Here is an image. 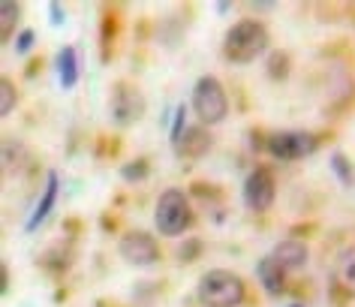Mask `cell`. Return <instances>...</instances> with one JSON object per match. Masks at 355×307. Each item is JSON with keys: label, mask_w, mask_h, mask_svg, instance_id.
<instances>
[{"label": "cell", "mask_w": 355, "mask_h": 307, "mask_svg": "<svg viewBox=\"0 0 355 307\" xmlns=\"http://www.w3.org/2000/svg\"><path fill=\"white\" fill-rule=\"evenodd\" d=\"M121 256L130 262V265H154V262L159 259V247H157V238H150L148 232H127L118 244Z\"/></svg>", "instance_id": "8"}, {"label": "cell", "mask_w": 355, "mask_h": 307, "mask_svg": "<svg viewBox=\"0 0 355 307\" xmlns=\"http://www.w3.org/2000/svg\"><path fill=\"white\" fill-rule=\"evenodd\" d=\"M58 190H60V178H58V172H49V175H46V190H42V196H40V202H37V208H33V214H31L28 226H24V232H37L40 226L49 220V214L55 211Z\"/></svg>", "instance_id": "10"}, {"label": "cell", "mask_w": 355, "mask_h": 307, "mask_svg": "<svg viewBox=\"0 0 355 307\" xmlns=\"http://www.w3.org/2000/svg\"><path fill=\"white\" fill-rule=\"evenodd\" d=\"M19 15H21L19 3H12V0H3V3H0V42L12 40V30H15V24H19Z\"/></svg>", "instance_id": "15"}, {"label": "cell", "mask_w": 355, "mask_h": 307, "mask_svg": "<svg viewBox=\"0 0 355 307\" xmlns=\"http://www.w3.org/2000/svg\"><path fill=\"white\" fill-rule=\"evenodd\" d=\"M196 295L205 307H238L244 301V280L226 268H211L199 277Z\"/></svg>", "instance_id": "2"}, {"label": "cell", "mask_w": 355, "mask_h": 307, "mask_svg": "<svg viewBox=\"0 0 355 307\" xmlns=\"http://www.w3.org/2000/svg\"><path fill=\"white\" fill-rule=\"evenodd\" d=\"M211 145H214V139H211L205 127H187L172 148L181 160H199V157H205L211 151Z\"/></svg>", "instance_id": "9"}, {"label": "cell", "mask_w": 355, "mask_h": 307, "mask_svg": "<svg viewBox=\"0 0 355 307\" xmlns=\"http://www.w3.org/2000/svg\"><path fill=\"white\" fill-rule=\"evenodd\" d=\"M6 289H10V268H6L3 262H0V292L6 295Z\"/></svg>", "instance_id": "23"}, {"label": "cell", "mask_w": 355, "mask_h": 307, "mask_svg": "<svg viewBox=\"0 0 355 307\" xmlns=\"http://www.w3.org/2000/svg\"><path fill=\"white\" fill-rule=\"evenodd\" d=\"M271 46V33L262 21L244 19L235 21L223 37V58L229 64H253L259 55H265Z\"/></svg>", "instance_id": "1"}, {"label": "cell", "mask_w": 355, "mask_h": 307, "mask_svg": "<svg viewBox=\"0 0 355 307\" xmlns=\"http://www.w3.org/2000/svg\"><path fill=\"white\" fill-rule=\"evenodd\" d=\"M292 307H298V304H292Z\"/></svg>", "instance_id": "25"}, {"label": "cell", "mask_w": 355, "mask_h": 307, "mask_svg": "<svg viewBox=\"0 0 355 307\" xmlns=\"http://www.w3.org/2000/svg\"><path fill=\"white\" fill-rule=\"evenodd\" d=\"M244 205L250 208V211H268L274 205V196H277V181H274V175L268 169H253L250 175L244 178Z\"/></svg>", "instance_id": "7"}, {"label": "cell", "mask_w": 355, "mask_h": 307, "mask_svg": "<svg viewBox=\"0 0 355 307\" xmlns=\"http://www.w3.org/2000/svg\"><path fill=\"white\" fill-rule=\"evenodd\" d=\"M256 274H259V283L265 286V292H268L271 298H280L283 292H286V268H283L280 262L271 256V253L259 259Z\"/></svg>", "instance_id": "11"}, {"label": "cell", "mask_w": 355, "mask_h": 307, "mask_svg": "<svg viewBox=\"0 0 355 307\" xmlns=\"http://www.w3.org/2000/svg\"><path fill=\"white\" fill-rule=\"evenodd\" d=\"M229 10H232V3H217V12H220V15H226Z\"/></svg>", "instance_id": "24"}, {"label": "cell", "mask_w": 355, "mask_h": 307, "mask_svg": "<svg viewBox=\"0 0 355 307\" xmlns=\"http://www.w3.org/2000/svg\"><path fill=\"white\" fill-rule=\"evenodd\" d=\"M121 175H123L127 181H141V178H148V163H145V160H132V163L123 166Z\"/></svg>", "instance_id": "20"}, {"label": "cell", "mask_w": 355, "mask_h": 307, "mask_svg": "<svg viewBox=\"0 0 355 307\" xmlns=\"http://www.w3.org/2000/svg\"><path fill=\"white\" fill-rule=\"evenodd\" d=\"M319 148L313 133H304V130H280V133L265 136V151H268L274 160L292 163V160H304Z\"/></svg>", "instance_id": "5"}, {"label": "cell", "mask_w": 355, "mask_h": 307, "mask_svg": "<svg viewBox=\"0 0 355 307\" xmlns=\"http://www.w3.org/2000/svg\"><path fill=\"white\" fill-rule=\"evenodd\" d=\"M184 130H187V106L181 103V106H178V109L172 112V130H168V142L175 145L178 139L184 136Z\"/></svg>", "instance_id": "19"}, {"label": "cell", "mask_w": 355, "mask_h": 307, "mask_svg": "<svg viewBox=\"0 0 355 307\" xmlns=\"http://www.w3.org/2000/svg\"><path fill=\"white\" fill-rule=\"evenodd\" d=\"M265 69H268V76L274 78V82H283V78L289 76V55L274 51V55L268 58V64H265Z\"/></svg>", "instance_id": "17"}, {"label": "cell", "mask_w": 355, "mask_h": 307, "mask_svg": "<svg viewBox=\"0 0 355 307\" xmlns=\"http://www.w3.org/2000/svg\"><path fill=\"white\" fill-rule=\"evenodd\" d=\"M145 106H148L145 94H141V87H136L132 82H118L112 87L109 109H112V121L118 127H132L136 121H141Z\"/></svg>", "instance_id": "6"}, {"label": "cell", "mask_w": 355, "mask_h": 307, "mask_svg": "<svg viewBox=\"0 0 355 307\" xmlns=\"http://www.w3.org/2000/svg\"><path fill=\"white\" fill-rule=\"evenodd\" d=\"M193 112H196V118L202 121V127L205 124H220V121H226L229 115V96H226V87L220 85V78L214 76H202L196 85H193Z\"/></svg>", "instance_id": "3"}, {"label": "cell", "mask_w": 355, "mask_h": 307, "mask_svg": "<svg viewBox=\"0 0 355 307\" xmlns=\"http://www.w3.org/2000/svg\"><path fill=\"white\" fill-rule=\"evenodd\" d=\"M157 229L166 235V238H175V235L187 232V226L193 223V211H190V199L184 190H166L163 196L157 199V211H154Z\"/></svg>", "instance_id": "4"}, {"label": "cell", "mask_w": 355, "mask_h": 307, "mask_svg": "<svg viewBox=\"0 0 355 307\" xmlns=\"http://www.w3.org/2000/svg\"><path fill=\"white\" fill-rule=\"evenodd\" d=\"M33 42H37V33H33L31 28L21 30L19 37H15V51H19V55H28V51L33 49Z\"/></svg>", "instance_id": "21"}, {"label": "cell", "mask_w": 355, "mask_h": 307, "mask_svg": "<svg viewBox=\"0 0 355 307\" xmlns=\"http://www.w3.org/2000/svg\"><path fill=\"white\" fill-rule=\"evenodd\" d=\"M271 256L280 262L286 271H298L307 265V244L298 241V238H283L277 247L271 250Z\"/></svg>", "instance_id": "12"}, {"label": "cell", "mask_w": 355, "mask_h": 307, "mask_svg": "<svg viewBox=\"0 0 355 307\" xmlns=\"http://www.w3.org/2000/svg\"><path fill=\"white\" fill-rule=\"evenodd\" d=\"M49 21L55 24V28H60V24H64V6H60L58 0H51V3H49Z\"/></svg>", "instance_id": "22"}, {"label": "cell", "mask_w": 355, "mask_h": 307, "mask_svg": "<svg viewBox=\"0 0 355 307\" xmlns=\"http://www.w3.org/2000/svg\"><path fill=\"white\" fill-rule=\"evenodd\" d=\"M334 283L343 289L346 295H355V247L340 250L334 265Z\"/></svg>", "instance_id": "14"}, {"label": "cell", "mask_w": 355, "mask_h": 307, "mask_svg": "<svg viewBox=\"0 0 355 307\" xmlns=\"http://www.w3.org/2000/svg\"><path fill=\"white\" fill-rule=\"evenodd\" d=\"M55 67H58V82H60V87H64V91H73V87L78 85V51L73 46L60 49Z\"/></svg>", "instance_id": "13"}, {"label": "cell", "mask_w": 355, "mask_h": 307, "mask_svg": "<svg viewBox=\"0 0 355 307\" xmlns=\"http://www.w3.org/2000/svg\"><path fill=\"white\" fill-rule=\"evenodd\" d=\"M331 172L337 175V181L343 184V187H355V166L349 163V157L346 154H331Z\"/></svg>", "instance_id": "16"}, {"label": "cell", "mask_w": 355, "mask_h": 307, "mask_svg": "<svg viewBox=\"0 0 355 307\" xmlns=\"http://www.w3.org/2000/svg\"><path fill=\"white\" fill-rule=\"evenodd\" d=\"M15 100H19V94H15L12 78H0V115H10L15 109Z\"/></svg>", "instance_id": "18"}]
</instances>
